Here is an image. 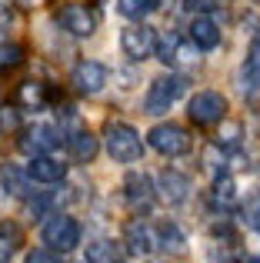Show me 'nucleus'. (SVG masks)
I'll use <instances>...</instances> for the list:
<instances>
[{"label": "nucleus", "mask_w": 260, "mask_h": 263, "mask_svg": "<svg viewBox=\"0 0 260 263\" xmlns=\"http://www.w3.org/2000/svg\"><path fill=\"white\" fill-rule=\"evenodd\" d=\"M104 147L110 154V160L117 163H137L143 157V140L130 123L124 120H107L104 127Z\"/></svg>", "instance_id": "1"}, {"label": "nucleus", "mask_w": 260, "mask_h": 263, "mask_svg": "<svg viewBox=\"0 0 260 263\" xmlns=\"http://www.w3.org/2000/svg\"><path fill=\"white\" fill-rule=\"evenodd\" d=\"M183 90H187V77L183 73H160V77H154L147 87V97H143V114L147 117L167 114L183 97Z\"/></svg>", "instance_id": "2"}, {"label": "nucleus", "mask_w": 260, "mask_h": 263, "mask_svg": "<svg viewBox=\"0 0 260 263\" xmlns=\"http://www.w3.org/2000/svg\"><path fill=\"white\" fill-rule=\"evenodd\" d=\"M154 53L163 67H174V70H197V67H200V50H197L187 37H180V33H174V30H170L167 37H157Z\"/></svg>", "instance_id": "3"}, {"label": "nucleus", "mask_w": 260, "mask_h": 263, "mask_svg": "<svg viewBox=\"0 0 260 263\" xmlns=\"http://www.w3.org/2000/svg\"><path fill=\"white\" fill-rule=\"evenodd\" d=\"M40 240L47 243V250L53 253H70L80 247V223L70 213H50L47 223L40 227Z\"/></svg>", "instance_id": "4"}, {"label": "nucleus", "mask_w": 260, "mask_h": 263, "mask_svg": "<svg viewBox=\"0 0 260 263\" xmlns=\"http://www.w3.org/2000/svg\"><path fill=\"white\" fill-rule=\"evenodd\" d=\"M57 24L64 27L70 37H90L100 24V10L94 4H84V0H73V4H64L57 10Z\"/></svg>", "instance_id": "5"}, {"label": "nucleus", "mask_w": 260, "mask_h": 263, "mask_svg": "<svg viewBox=\"0 0 260 263\" xmlns=\"http://www.w3.org/2000/svg\"><path fill=\"white\" fill-rule=\"evenodd\" d=\"M147 143L160 157H183V154H190V147H194V137H190L180 123H170L167 120V123H157V127L150 130Z\"/></svg>", "instance_id": "6"}, {"label": "nucleus", "mask_w": 260, "mask_h": 263, "mask_svg": "<svg viewBox=\"0 0 260 263\" xmlns=\"http://www.w3.org/2000/svg\"><path fill=\"white\" fill-rule=\"evenodd\" d=\"M227 97L217 93V90H200L187 100V117L200 127H210V123H220L227 117Z\"/></svg>", "instance_id": "7"}, {"label": "nucleus", "mask_w": 260, "mask_h": 263, "mask_svg": "<svg viewBox=\"0 0 260 263\" xmlns=\"http://www.w3.org/2000/svg\"><path fill=\"white\" fill-rule=\"evenodd\" d=\"M64 140V130L53 127V123H33V127L20 130V154L27 157H40V154H53Z\"/></svg>", "instance_id": "8"}, {"label": "nucleus", "mask_w": 260, "mask_h": 263, "mask_svg": "<svg viewBox=\"0 0 260 263\" xmlns=\"http://www.w3.org/2000/svg\"><path fill=\"white\" fill-rule=\"evenodd\" d=\"M154 47H157V30H154V27H147L143 20H134L130 27L120 30V50H124L134 64L154 57Z\"/></svg>", "instance_id": "9"}, {"label": "nucleus", "mask_w": 260, "mask_h": 263, "mask_svg": "<svg viewBox=\"0 0 260 263\" xmlns=\"http://www.w3.org/2000/svg\"><path fill=\"white\" fill-rule=\"evenodd\" d=\"M107 80H110V70H107L100 60H77V64H73V70H70L73 90H77V93H84V97L100 93V90L107 87Z\"/></svg>", "instance_id": "10"}, {"label": "nucleus", "mask_w": 260, "mask_h": 263, "mask_svg": "<svg viewBox=\"0 0 260 263\" xmlns=\"http://www.w3.org/2000/svg\"><path fill=\"white\" fill-rule=\"evenodd\" d=\"M154 197H160L167 206H180V203H187V197H190V177H187V174H180L177 167H163L160 174H157Z\"/></svg>", "instance_id": "11"}, {"label": "nucleus", "mask_w": 260, "mask_h": 263, "mask_svg": "<svg viewBox=\"0 0 260 263\" xmlns=\"http://www.w3.org/2000/svg\"><path fill=\"white\" fill-rule=\"evenodd\" d=\"M27 177L33 183H60L67 177V163L57 160L53 154H40V157H30L27 163Z\"/></svg>", "instance_id": "12"}, {"label": "nucleus", "mask_w": 260, "mask_h": 263, "mask_svg": "<svg viewBox=\"0 0 260 263\" xmlns=\"http://www.w3.org/2000/svg\"><path fill=\"white\" fill-rule=\"evenodd\" d=\"M187 40L197 50H214V47H220V27H217L207 13H197L187 27Z\"/></svg>", "instance_id": "13"}, {"label": "nucleus", "mask_w": 260, "mask_h": 263, "mask_svg": "<svg viewBox=\"0 0 260 263\" xmlns=\"http://www.w3.org/2000/svg\"><path fill=\"white\" fill-rule=\"evenodd\" d=\"M0 186H4V193H10V197L17 200H30L33 193V180L27 177V170H20L17 163H0Z\"/></svg>", "instance_id": "14"}, {"label": "nucleus", "mask_w": 260, "mask_h": 263, "mask_svg": "<svg viewBox=\"0 0 260 263\" xmlns=\"http://www.w3.org/2000/svg\"><path fill=\"white\" fill-rule=\"evenodd\" d=\"M124 197L134 210H147L150 200H154V183L143 170H130L127 180H124Z\"/></svg>", "instance_id": "15"}, {"label": "nucleus", "mask_w": 260, "mask_h": 263, "mask_svg": "<svg viewBox=\"0 0 260 263\" xmlns=\"http://www.w3.org/2000/svg\"><path fill=\"white\" fill-rule=\"evenodd\" d=\"M124 250H127V257H137V260H143V257H150V253L157 250V243H154V227H147V223H130L127 227V233H124Z\"/></svg>", "instance_id": "16"}, {"label": "nucleus", "mask_w": 260, "mask_h": 263, "mask_svg": "<svg viewBox=\"0 0 260 263\" xmlns=\"http://www.w3.org/2000/svg\"><path fill=\"white\" fill-rule=\"evenodd\" d=\"M154 243H157V250L170 253V257H177V253L187 250V237H183V230L174 223V220H163V223L154 227Z\"/></svg>", "instance_id": "17"}, {"label": "nucleus", "mask_w": 260, "mask_h": 263, "mask_svg": "<svg viewBox=\"0 0 260 263\" xmlns=\"http://www.w3.org/2000/svg\"><path fill=\"white\" fill-rule=\"evenodd\" d=\"M67 147H70V157L77 163H90L100 150V137H94L90 130H77V134L67 137Z\"/></svg>", "instance_id": "18"}, {"label": "nucleus", "mask_w": 260, "mask_h": 263, "mask_svg": "<svg viewBox=\"0 0 260 263\" xmlns=\"http://www.w3.org/2000/svg\"><path fill=\"white\" fill-rule=\"evenodd\" d=\"M20 243H24V230L13 220H0V263H10Z\"/></svg>", "instance_id": "19"}, {"label": "nucleus", "mask_w": 260, "mask_h": 263, "mask_svg": "<svg viewBox=\"0 0 260 263\" xmlns=\"http://www.w3.org/2000/svg\"><path fill=\"white\" fill-rule=\"evenodd\" d=\"M210 193H214V200L224 206V210L234 206L237 203V183H234V177L224 174V170H220V174H214V190H210Z\"/></svg>", "instance_id": "20"}, {"label": "nucleus", "mask_w": 260, "mask_h": 263, "mask_svg": "<svg viewBox=\"0 0 260 263\" xmlns=\"http://www.w3.org/2000/svg\"><path fill=\"white\" fill-rule=\"evenodd\" d=\"M260 90V37L250 44L247 60H244V90Z\"/></svg>", "instance_id": "21"}, {"label": "nucleus", "mask_w": 260, "mask_h": 263, "mask_svg": "<svg viewBox=\"0 0 260 263\" xmlns=\"http://www.w3.org/2000/svg\"><path fill=\"white\" fill-rule=\"evenodd\" d=\"M157 7H160V0H120L117 13H120V17H127V20H147Z\"/></svg>", "instance_id": "22"}, {"label": "nucleus", "mask_w": 260, "mask_h": 263, "mask_svg": "<svg viewBox=\"0 0 260 263\" xmlns=\"http://www.w3.org/2000/svg\"><path fill=\"white\" fill-rule=\"evenodd\" d=\"M17 100L24 103V107H30V110H40L47 103V87L37 84V80H24L20 90H17Z\"/></svg>", "instance_id": "23"}, {"label": "nucleus", "mask_w": 260, "mask_h": 263, "mask_svg": "<svg viewBox=\"0 0 260 263\" xmlns=\"http://www.w3.org/2000/svg\"><path fill=\"white\" fill-rule=\"evenodd\" d=\"M214 143L220 150H234L237 143H240V123L224 117V120H220V130H217V137H214Z\"/></svg>", "instance_id": "24"}, {"label": "nucleus", "mask_w": 260, "mask_h": 263, "mask_svg": "<svg viewBox=\"0 0 260 263\" xmlns=\"http://www.w3.org/2000/svg\"><path fill=\"white\" fill-rule=\"evenodd\" d=\"M84 263H117V250H114L110 240H94V243H87Z\"/></svg>", "instance_id": "25"}, {"label": "nucleus", "mask_w": 260, "mask_h": 263, "mask_svg": "<svg viewBox=\"0 0 260 263\" xmlns=\"http://www.w3.org/2000/svg\"><path fill=\"white\" fill-rule=\"evenodd\" d=\"M240 220L250 227V230L260 233V190H254L247 200L240 203Z\"/></svg>", "instance_id": "26"}, {"label": "nucleus", "mask_w": 260, "mask_h": 263, "mask_svg": "<svg viewBox=\"0 0 260 263\" xmlns=\"http://www.w3.org/2000/svg\"><path fill=\"white\" fill-rule=\"evenodd\" d=\"M17 64H24V47H17V44H10V47H0V73L4 70H13Z\"/></svg>", "instance_id": "27"}, {"label": "nucleus", "mask_w": 260, "mask_h": 263, "mask_svg": "<svg viewBox=\"0 0 260 263\" xmlns=\"http://www.w3.org/2000/svg\"><path fill=\"white\" fill-rule=\"evenodd\" d=\"M0 130H7V134L20 130V117H17L13 107H0Z\"/></svg>", "instance_id": "28"}, {"label": "nucleus", "mask_w": 260, "mask_h": 263, "mask_svg": "<svg viewBox=\"0 0 260 263\" xmlns=\"http://www.w3.org/2000/svg\"><path fill=\"white\" fill-rule=\"evenodd\" d=\"M24 263H64V260H60V253H53V250H47V247H40V250H30V253H27Z\"/></svg>", "instance_id": "29"}, {"label": "nucleus", "mask_w": 260, "mask_h": 263, "mask_svg": "<svg viewBox=\"0 0 260 263\" xmlns=\"http://www.w3.org/2000/svg\"><path fill=\"white\" fill-rule=\"evenodd\" d=\"M183 7H187L190 13H210V10H217V7H220V0H183Z\"/></svg>", "instance_id": "30"}, {"label": "nucleus", "mask_w": 260, "mask_h": 263, "mask_svg": "<svg viewBox=\"0 0 260 263\" xmlns=\"http://www.w3.org/2000/svg\"><path fill=\"white\" fill-rule=\"evenodd\" d=\"M10 4H17V7H37V0H10Z\"/></svg>", "instance_id": "31"}, {"label": "nucleus", "mask_w": 260, "mask_h": 263, "mask_svg": "<svg viewBox=\"0 0 260 263\" xmlns=\"http://www.w3.org/2000/svg\"><path fill=\"white\" fill-rule=\"evenodd\" d=\"M224 263H244V260H237V257H230V260H224Z\"/></svg>", "instance_id": "32"}, {"label": "nucleus", "mask_w": 260, "mask_h": 263, "mask_svg": "<svg viewBox=\"0 0 260 263\" xmlns=\"http://www.w3.org/2000/svg\"><path fill=\"white\" fill-rule=\"evenodd\" d=\"M257 263H260V260H257Z\"/></svg>", "instance_id": "33"}]
</instances>
